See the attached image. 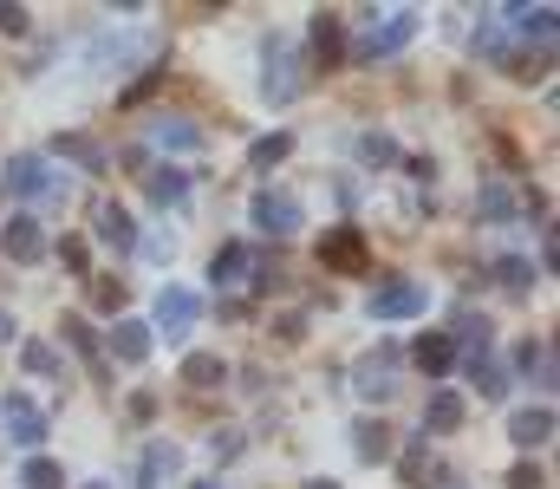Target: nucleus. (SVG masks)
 Listing matches in <instances>:
<instances>
[{
    "label": "nucleus",
    "instance_id": "obj_35",
    "mask_svg": "<svg viewBox=\"0 0 560 489\" xmlns=\"http://www.w3.org/2000/svg\"><path fill=\"white\" fill-rule=\"evenodd\" d=\"M163 72H170V66H150V72H143L138 85H125V92H118V105H125V112H138L143 98H150V92L163 85Z\"/></svg>",
    "mask_w": 560,
    "mask_h": 489
},
{
    "label": "nucleus",
    "instance_id": "obj_22",
    "mask_svg": "<svg viewBox=\"0 0 560 489\" xmlns=\"http://www.w3.org/2000/svg\"><path fill=\"white\" fill-rule=\"evenodd\" d=\"M176 464H183V451L156 438V444L143 451V464H138V489H163V484H170V477H176Z\"/></svg>",
    "mask_w": 560,
    "mask_h": 489
},
{
    "label": "nucleus",
    "instance_id": "obj_21",
    "mask_svg": "<svg viewBox=\"0 0 560 489\" xmlns=\"http://www.w3.org/2000/svg\"><path fill=\"white\" fill-rule=\"evenodd\" d=\"M502 20L522 33V39H541V46H555V7H502Z\"/></svg>",
    "mask_w": 560,
    "mask_h": 489
},
{
    "label": "nucleus",
    "instance_id": "obj_40",
    "mask_svg": "<svg viewBox=\"0 0 560 489\" xmlns=\"http://www.w3.org/2000/svg\"><path fill=\"white\" fill-rule=\"evenodd\" d=\"M560 268V235H555V222H541V275H555Z\"/></svg>",
    "mask_w": 560,
    "mask_h": 489
},
{
    "label": "nucleus",
    "instance_id": "obj_6",
    "mask_svg": "<svg viewBox=\"0 0 560 489\" xmlns=\"http://www.w3.org/2000/svg\"><path fill=\"white\" fill-rule=\"evenodd\" d=\"M300 85H306V72H300L293 46H287V39H275V46H268V72H261V92H268L275 105H287V98H300Z\"/></svg>",
    "mask_w": 560,
    "mask_h": 489
},
{
    "label": "nucleus",
    "instance_id": "obj_31",
    "mask_svg": "<svg viewBox=\"0 0 560 489\" xmlns=\"http://www.w3.org/2000/svg\"><path fill=\"white\" fill-rule=\"evenodd\" d=\"M20 484L26 489H66V470H59L52 457H26V464H20Z\"/></svg>",
    "mask_w": 560,
    "mask_h": 489
},
{
    "label": "nucleus",
    "instance_id": "obj_20",
    "mask_svg": "<svg viewBox=\"0 0 560 489\" xmlns=\"http://www.w3.org/2000/svg\"><path fill=\"white\" fill-rule=\"evenodd\" d=\"M248 261H255V255H248L242 242H222V248H215V261H209L215 294H222V288H242V281H248Z\"/></svg>",
    "mask_w": 560,
    "mask_h": 489
},
{
    "label": "nucleus",
    "instance_id": "obj_9",
    "mask_svg": "<svg viewBox=\"0 0 560 489\" xmlns=\"http://www.w3.org/2000/svg\"><path fill=\"white\" fill-rule=\"evenodd\" d=\"M352 385H359L365 398H392V392H398V346H378V352H365Z\"/></svg>",
    "mask_w": 560,
    "mask_h": 489
},
{
    "label": "nucleus",
    "instance_id": "obj_23",
    "mask_svg": "<svg viewBox=\"0 0 560 489\" xmlns=\"http://www.w3.org/2000/svg\"><path fill=\"white\" fill-rule=\"evenodd\" d=\"M352 451H359L365 464H385V457H392V424H385V418H359V424H352Z\"/></svg>",
    "mask_w": 560,
    "mask_h": 489
},
{
    "label": "nucleus",
    "instance_id": "obj_41",
    "mask_svg": "<svg viewBox=\"0 0 560 489\" xmlns=\"http://www.w3.org/2000/svg\"><path fill=\"white\" fill-rule=\"evenodd\" d=\"M275 333L287 339V346H300V339H306V321H300V314H280V321H275Z\"/></svg>",
    "mask_w": 560,
    "mask_h": 489
},
{
    "label": "nucleus",
    "instance_id": "obj_37",
    "mask_svg": "<svg viewBox=\"0 0 560 489\" xmlns=\"http://www.w3.org/2000/svg\"><path fill=\"white\" fill-rule=\"evenodd\" d=\"M502 484H509V489H548V470H541L535 457H522V464H515V470H509Z\"/></svg>",
    "mask_w": 560,
    "mask_h": 489
},
{
    "label": "nucleus",
    "instance_id": "obj_44",
    "mask_svg": "<svg viewBox=\"0 0 560 489\" xmlns=\"http://www.w3.org/2000/svg\"><path fill=\"white\" fill-rule=\"evenodd\" d=\"M306 489H339V484H332V477H313V484H306Z\"/></svg>",
    "mask_w": 560,
    "mask_h": 489
},
{
    "label": "nucleus",
    "instance_id": "obj_43",
    "mask_svg": "<svg viewBox=\"0 0 560 489\" xmlns=\"http://www.w3.org/2000/svg\"><path fill=\"white\" fill-rule=\"evenodd\" d=\"M0 339H13V314L7 307H0Z\"/></svg>",
    "mask_w": 560,
    "mask_h": 489
},
{
    "label": "nucleus",
    "instance_id": "obj_4",
    "mask_svg": "<svg viewBox=\"0 0 560 489\" xmlns=\"http://www.w3.org/2000/svg\"><path fill=\"white\" fill-rule=\"evenodd\" d=\"M196 321H202V294L196 288H163L156 307H150V333H163V339H189Z\"/></svg>",
    "mask_w": 560,
    "mask_h": 489
},
{
    "label": "nucleus",
    "instance_id": "obj_3",
    "mask_svg": "<svg viewBox=\"0 0 560 489\" xmlns=\"http://www.w3.org/2000/svg\"><path fill=\"white\" fill-rule=\"evenodd\" d=\"M7 189H13V196H33V202H66V176L39 158V151H26V158L7 163Z\"/></svg>",
    "mask_w": 560,
    "mask_h": 489
},
{
    "label": "nucleus",
    "instance_id": "obj_1",
    "mask_svg": "<svg viewBox=\"0 0 560 489\" xmlns=\"http://www.w3.org/2000/svg\"><path fill=\"white\" fill-rule=\"evenodd\" d=\"M411 39H418V13H411V7H392L385 20H378V7H365V33H359L352 59H359V66H378V59L405 53Z\"/></svg>",
    "mask_w": 560,
    "mask_h": 489
},
{
    "label": "nucleus",
    "instance_id": "obj_13",
    "mask_svg": "<svg viewBox=\"0 0 560 489\" xmlns=\"http://www.w3.org/2000/svg\"><path fill=\"white\" fill-rule=\"evenodd\" d=\"M52 158L79 163V170H92V176H105V170H112V151H105L98 138H85V131H59V138H52Z\"/></svg>",
    "mask_w": 560,
    "mask_h": 489
},
{
    "label": "nucleus",
    "instance_id": "obj_39",
    "mask_svg": "<svg viewBox=\"0 0 560 489\" xmlns=\"http://www.w3.org/2000/svg\"><path fill=\"white\" fill-rule=\"evenodd\" d=\"M0 33H7V39L26 33V7H20V0H0Z\"/></svg>",
    "mask_w": 560,
    "mask_h": 489
},
{
    "label": "nucleus",
    "instance_id": "obj_15",
    "mask_svg": "<svg viewBox=\"0 0 560 489\" xmlns=\"http://www.w3.org/2000/svg\"><path fill=\"white\" fill-rule=\"evenodd\" d=\"M509 438H515L522 451H541V444L555 438V405H522V411L509 418Z\"/></svg>",
    "mask_w": 560,
    "mask_h": 489
},
{
    "label": "nucleus",
    "instance_id": "obj_46",
    "mask_svg": "<svg viewBox=\"0 0 560 489\" xmlns=\"http://www.w3.org/2000/svg\"><path fill=\"white\" fill-rule=\"evenodd\" d=\"M196 489H222V484H196Z\"/></svg>",
    "mask_w": 560,
    "mask_h": 489
},
{
    "label": "nucleus",
    "instance_id": "obj_26",
    "mask_svg": "<svg viewBox=\"0 0 560 489\" xmlns=\"http://www.w3.org/2000/svg\"><path fill=\"white\" fill-rule=\"evenodd\" d=\"M66 339H72V352H79V359L92 365V379H105V372H112V359H105V346H98V333H92V326L79 321V314L66 321Z\"/></svg>",
    "mask_w": 560,
    "mask_h": 489
},
{
    "label": "nucleus",
    "instance_id": "obj_14",
    "mask_svg": "<svg viewBox=\"0 0 560 489\" xmlns=\"http://www.w3.org/2000/svg\"><path fill=\"white\" fill-rule=\"evenodd\" d=\"M150 339H156L150 321H125V314H118V326H112V339H105V346H112V359H118V365H143V359H150Z\"/></svg>",
    "mask_w": 560,
    "mask_h": 489
},
{
    "label": "nucleus",
    "instance_id": "obj_17",
    "mask_svg": "<svg viewBox=\"0 0 560 489\" xmlns=\"http://www.w3.org/2000/svg\"><path fill=\"white\" fill-rule=\"evenodd\" d=\"M515 372H528L535 392H555V339H522L515 346Z\"/></svg>",
    "mask_w": 560,
    "mask_h": 489
},
{
    "label": "nucleus",
    "instance_id": "obj_27",
    "mask_svg": "<svg viewBox=\"0 0 560 489\" xmlns=\"http://www.w3.org/2000/svg\"><path fill=\"white\" fill-rule=\"evenodd\" d=\"M476 216L482 222H515V189L509 183H482L476 189Z\"/></svg>",
    "mask_w": 560,
    "mask_h": 489
},
{
    "label": "nucleus",
    "instance_id": "obj_18",
    "mask_svg": "<svg viewBox=\"0 0 560 489\" xmlns=\"http://www.w3.org/2000/svg\"><path fill=\"white\" fill-rule=\"evenodd\" d=\"M469 418V405H463V392H450V385H436L430 398H423V438L430 431H456Z\"/></svg>",
    "mask_w": 560,
    "mask_h": 489
},
{
    "label": "nucleus",
    "instance_id": "obj_11",
    "mask_svg": "<svg viewBox=\"0 0 560 489\" xmlns=\"http://www.w3.org/2000/svg\"><path fill=\"white\" fill-rule=\"evenodd\" d=\"M306 46H313L319 66H339V59H346V20H339V13H313V20H306Z\"/></svg>",
    "mask_w": 560,
    "mask_h": 489
},
{
    "label": "nucleus",
    "instance_id": "obj_45",
    "mask_svg": "<svg viewBox=\"0 0 560 489\" xmlns=\"http://www.w3.org/2000/svg\"><path fill=\"white\" fill-rule=\"evenodd\" d=\"M85 489H112V484H85Z\"/></svg>",
    "mask_w": 560,
    "mask_h": 489
},
{
    "label": "nucleus",
    "instance_id": "obj_10",
    "mask_svg": "<svg viewBox=\"0 0 560 489\" xmlns=\"http://www.w3.org/2000/svg\"><path fill=\"white\" fill-rule=\"evenodd\" d=\"M0 248H7L20 268L46 261V235H39V222H33V216H7V229H0Z\"/></svg>",
    "mask_w": 560,
    "mask_h": 489
},
{
    "label": "nucleus",
    "instance_id": "obj_24",
    "mask_svg": "<svg viewBox=\"0 0 560 489\" xmlns=\"http://www.w3.org/2000/svg\"><path fill=\"white\" fill-rule=\"evenodd\" d=\"M150 144H163V151H196L202 131H196L189 118H170V112H163V118H150Z\"/></svg>",
    "mask_w": 560,
    "mask_h": 489
},
{
    "label": "nucleus",
    "instance_id": "obj_5",
    "mask_svg": "<svg viewBox=\"0 0 560 489\" xmlns=\"http://www.w3.org/2000/svg\"><path fill=\"white\" fill-rule=\"evenodd\" d=\"M423 307H430L423 281H385V288L365 301V314H372V321H411V314H423Z\"/></svg>",
    "mask_w": 560,
    "mask_h": 489
},
{
    "label": "nucleus",
    "instance_id": "obj_7",
    "mask_svg": "<svg viewBox=\"0 0 560 489\" xmlns=\"http://www.w3.org/2000/svg\"><path fill=\"white\" fill-rule=\"evenodd\" d=\"M0 424H7V438H13V444H26V451L46 438V411H39L26 392H7V398H0Z\"/></svg>",
    "mask_w": 560,
    "mask_h": 489
},
{
    "label": "nucleus",
    "instance_id": "obj_2",
    "mask_svg": "<svg viewBox=\"0 0 560 489\" xmlns=\"http://www.w3.org/2000/svg\"><path fill=\"white\" fill-rule=\"evenodd\" d=\"M319 268L326 275H365L372 268V248H365V229L359 222H339L319 235Z\"/></svg>",
    "mask_w": 560,
    "mask_h": 489
},
{
    "label": "nucleus",
    "instance_id": "obj_25",
    "mask_svg": "<svg viewBox=\"0 0 560 489\" xmlns=\"http://www.w3.org/2000/svg\"><path fill=\"white\" fill-rule=\"evenodd\" d=\"M222 379H229L222 352H189V359H183V385H189V392H215Z\"/></svg>",
    "mask_w": 560,
    "mask_h": 489
},
{
    "label": "nucleus",
    "instance_id": "obj_28",
    "mask_svg": "<svg viewBox=\"0 0 560 489\" xmlns=\"http://www.w3.org/2000/svg\"><path fill=\"white\" fill-rule=\"evenodd\" d=\"M469 385H476L482 398H509V372H502L495 359H469Z\"/></svg>",
    "mask_w": 560,
    "mask_h": 489
},
{
    "label": "nucleus",
    "instance_id": "obj_8",
    "mask_svg": "<svg viewBox=\"0 0 560 489\" xmlns=\"http://www.w3.org/2000/svg\"><path fill=\"white\" fill-rule=\"evenodd\" d=\"M248 216H255V229H261V235H275V242H287V235L300 229V202H293L287 189H261Z\"/></svg>",
    "mask_w": 560,
    "mask_h": 489
},
{
    "label": "nucleus",
    "instance_id": "obj_34",
    "mask_svg": "<svg viewBox=\"0 0 560 489\" xmlns=\"http://www.w3.org/2000/svg\"><path fill=\"white\" fill-rule=\"evenodd\" d=\"M398 470H405V484H418V489H423V477H430V438H418V444L398 457Z\"/></svg>",
    "mask_w": 560,
    "mask_h": 489
},
{
    "label": "nucleus",
    "instance_id": "obj_42",
    "mask_svg": "<svg viewBox=\"0 0 560 489\" xmlns=\"http://www.w3.org/2000/svg\"><path fill=\"white\" fill-rule=\"evenodd\" d=\"M423 489H463V484H456V470H436V477H423Z\"/></svg>",
    "mask_w": 560,
    "mask_h": 489
},
{
    "label": "nucleus",
    "instance_id": "obj_32",
    "mask_svg": "<svg viewBox=\"0 0 560 489\" xmlns=\"http://www.w3.org/2000/svg\"><path fill=\"white\" fill-rule=\"evenodd\" d=\"M287 151H293V138L275 131V138H255V144H248V163H255V170H275V163H287Z\"/></svg>",
    "mask_w": 560,
    "mask_h": 489
},
{
    "label": "nucleus",
    "instance_id": "obj_29",
    "mask_svg": "<svg viewBox=\"0 0 560 489\" xmlns=\"http://www.w3.org/2000/svg\"><path fill=\"white\" fill-rule=\"evenodd\" d=\"M495 281H502L509 294H528V288H535V261H522V255H502V261H495Z\"/></svg>",
    "mask_w": 560,
    "mask_h": 489
},
{
    "label": "nucleus",
    "instance_id": "obj_12",
    "mask_svg": "<svg viewBox=\"0 0 560 489\" xmlns=\"http://www.w3.org/2000/svg\"><path fill=\"white\" fill-rule=\"evenodd\" d=\"M92 235H98L105 248H118V255H131V248H138V222H131V209H118V202H98Z\"/></svg>",
    "mask_w": 560,
    "mask_h": 489
},
{
    "label": "nucleus",
    "instance_id": "obj_33",
    "mask_svg": "<svg viewBox=\"0 0 560 489\" xmlns=\"http://www.w3.org/2000/svg\"><path fill=\"white\" fill-rule=\"evenodd\" d=\"M359 163H372V170H385V163H398V144H392L385 131H365V138H359Z\"/></svg>",
    "mask_w": 560,
    "mask_h": 489
},
{
    "label": "nucleus",
    "instance_id": "obj_16",
    "mask_svg": "<svg viewBox=\"0 0 560 489\" xmlns=\"http://www.w3.org/2000/svg\"><path fill=\"white\" fill-rule=\"evenodd\" d=\"M143 196L156 202V209H183L189 202V170H143Z\"/></svg>",
    "mask_w": 560,
    "mask_h": 489
},
{
    "label": "nucleus",
    "instance_id": "obj_36",
    "mask_svg": "<svg viewBox=\"0 0 560 489\" xmlns=\"http://www.w3.org/2000/svg\"><path fill=\"white\" fill-rule=\"evenodd\" d=\"M92 301H98L105 314H118V307H125V281H118V275H92Z\"/></svg>",
    "mask_w": 560,
    "mask_h": 489
},
{
    "label": "nucleus",
    "instance_id": "obj_38",
    "mask_svg": "<svg viewBox=\"0 0 560 489\" xmlns=\"http://www.w3.org/2000/svg\"><path fill=\"white\" fill-rule=\"evenodd\" d=\"M59 261H66L72 275H92V248H85L79 235H66V242H59Z\"/></svg>",
    "mask_w": 560,
    "mask_h": 489
},
{
    "label": "nucleus",
    "instance_id": "obj_19",
    "mask_svg": "<svg viewBox=\"0 0 560 489\" xmlns=\"http://www.w3.org/2000/svg\"><path fill=\"white\" fill-rule=\"evenodd\" d=\"M411 359H418L423 379H443V372L456 365V339H450V333H423L418 346H411Z\"/></svg>",
    "mask_w": 560,
    "mask_h": 489
},
{
    "label": "nucleus",
    "instance_id": "obj_30",
    "mask_svg": "<svg viewBox=\"0 0 560 489\" xmlns=\"http://www.w3.org/2000/svg\"><path fill=\"white\" fill-rule=\"evenodd\" d=\"M20 365H26L33 379H59V352H52L46 339H26V346H20Z\"/></svg>",
    "mask_w": 560,
    "mask_h": 489
}]
</instances>
